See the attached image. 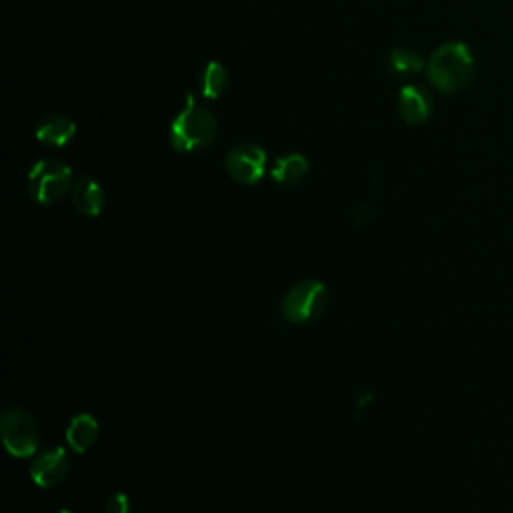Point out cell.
I'll return each instance as SVG.
<instances>
[{
    "label": "cell",
    "mask_w": 513,
    "mask_h": 513,
    "mask_svg": "<svg viewBox=\"0 0 513 513\" xmlns=\"http://www.w3.org/2000/svg\"><path fill=\"white\" fill-rule=\"evenodd\" d=\"M71 469V457L65 447H53L39 455L31 467V477L39 487L59 485Z\"/></svg>",
    "instance_id": "obj_7"
},
{
    "label": "cell",
    "mask_w": 513,
    "mask_h": 513,
    "mask_svg": "<svg viewBox=\"0 0 513 513\" xmlns=\"http://www.w3.org/2000/svg\"><path fill=\"white\" fill-rule=\"evenodd\" d=\"M227 173L241 185H257L267 173V153L259 145H237L225 157Z\"/></svg>",
    "instance_id": "obj_6"
},
{
    "label": "cell",
    "mask_w": 513,
    "mask_h": 513,
    "mask_svg": "<svg viewBox=\"0 0 513 513\" xmlns=\"http://www.w3.org/2000/svg\"><path fill=\"white\" fill-rule=\"evenodd\" d=\"M35 135L43 145L67 147L77 137V125L73 119H69L65 115L53 113L39 121Z\"/></svg>",
    "instance_id": "obj_9"
},
{
    "label": "cell",
    "mask_w": 513,
    "mask_h": 513,
    "mask_svg": "<svg viewBox=\"0 0 513 513\" xmlns=\"http://www.w3.org/2000/svg\"><path fill=\"white\" fill-rule=\"evenodd\" d=\"M229 85V73L227 69L217 63V61H211L205 65V69L201 71L199 75V91L205 99H219L225 89Z\"/></svg>",
    "instance_id": "obj_14"
},
{
    "label": "cell",
    "mask_w": 513,
    "mask_h": 513,
    "mask_svg": "<svg viewBox=\"0 0 513 513\" xmlns=\"http://www.w3.org/2000/svg\"><path fill=\"white\" fill-rule=\"evenodd\" d=\"M99 439V421L93 415H77L67 429V443L77 453H87Z\"/></svg>",
    "instance_id": "obj_12"
},
{
    "label": "cell",
    "mask_w": 513,
    "mask_h": 513,
    "mask_svg": "<svg viewBox=\"0 0 513 513\" xmlns=\"http://www.w3.org/2000/svg\"><path fill=\"white\" fill-rule=\"evenodd\" d=\"M105 511L107 513H131V501L125 493H115L107 499Z\"/></svg>",
    "instance_id": "obj_15"
},
{
    "label": "cell",
    "mask_w": 513,
    "mask_h": 513,
    "mask_svg": "<svg viewBox=\"0 0 513 513\" xmlns=\"http://www.w3.org/2000/svg\"><path fill=\"white\" fill-rule=\"evenodd\" d=\"M425 65L427 63H423V59L409 49H395L387 57V69L397 79H411L419 75L425 69Z\"/></svg>",
    "instance_id": "obj_13"
},
{
    "label": "cell",
    "mask_w": 513,
    "mask_h": 513,
    "mask_svg": "<svg viewBox=\"0 0 513 513\" xmlns=\"http://www.w3.org/2000/svg\"><path fill=\"white\" fill-rule=\"evenodd\" d=\"M329 305V291L321 281H301L283 299V317L291 323H311Z\"/></svg>",
    "instance_id": "obj_4"
},
{
    "label": "cell",
    "mask_w": 513,
    "mask_h": 513,
    "mask_svg": "<svg viewBox=\"0 0 513 513\" xmlns=\"http://www.w3.org/2000/svg\"><path fill=\"white\" fill-rule=\"evenodd\" d=\"M107 203L105 189L99 181L91 177H81L73 185V205L87 217H97L103 213Z\"/></svg>",
    "instance_id": "obj_10"
},
{
    "label": "cell",
    "mask_w": 513,
    "mask_h": 513,
    "mask_svg": "<svg viewBox=\"0 0 513 513\" xmlns=\"http://www.w3.org/2000/svg\"><path fill=\"white\" fill-rule=\"evenodd\" d=\"M5 447L15 457H31L39 449V425L23 409H5L0 417Z\"/></svg>",
    "instance_id": "obj_5"
},
{
    "label": "cell",
    "mask_w": 513,
    "mask_h": 513,
    "mask_svg": "<svg viewBox=\"0 0 513 513\" xmlns=\"http://www.w3.org/2000/svg\"><path fill=\"white\" fill-rule=\"evenodd\" d=\"M373 217H375V207H373V203H369V201L359 203V205L353 209V213H351V219H353V223H357V225H365V223H369Z\"/></svg>",
    "instance_id": "obj_16"
},
{
    "label": "cell",
    "mask_w": 513,
    "mask_h": 513,
    "mask_svg": "<svg viewBox=\"0 0 513 513\" xmlns=\"http://www.w3.org/2000/svg\"><path fill=\"white\" fill-rule=\"evenodd\" d=\"M57 513H73V511H69V509H59Z\"/></svg>",
    "instance_id": "obj_17"
},
{
    "label": "cell",
    "mask_w": 513,
    "mask_h": 513,
    "mask_svg": "<svg viewBox=\"0 0 513 513\" xmlns=\"http://www.w3.org/2000/svg\"><path fill=\"white\" fill-rule=\"evenodd\" d=\"M427 81L443 95L465 91L475 77V57L461 41L443 43L425 65Z\"/></svg>",
    "instance_id": "obj_1"
},
{
    "label": "cell",
    "mask_w": 513,
    "mask_h": 513,
    "mask_svg": "<svg viewBox=\"0 0 513 513\" xmlns=\"http://www.w3.org/2000/svg\"><path fill=\"white\" fill-rule=\"evenodd\" d=\"M309 173L307 157L299 153H289L279 157L271 167V177L281 187H297Z\"/></svg>",
    "instance_id": "obj_11"
},
{
    "label": "cell",
    "mask_w": 513,
    "mask_h": 513,
    "mask_svg": "<svg viewBox=\"0 0 513 513\" xmlns=\"http://www.w3.org/2000/svg\"><path fill=\"white\" fill-rule=\"evenodd\" d=\"M397 109L407 125H421L433 113V99L425 87L411 83L399 91Z\"/></svg>",
    "instance_id": "obj_8"
},
{
    "label": "cell",
    "mask_w": 513,
    "mask_h": 513,
    "mask_svg": "<svg viewBox=\"0 0 513 513\" xmlns=\"http://www.w3.org/2000/svg\"><path fill=\"white\" fill-rule=\"evenodd\" d=\"M73 185V169L59 159L37 161L27 177L29 193L39 205L59 203Z\"/></svg>",
    "instance_id": "obj_3"
},
{
    "label": "cell",
    "mask_w": 513,
    "mask_h": 513,
    "mask_svg": "<svg viewBox=\"0 0 513 513\" xmlns=\"http://www.w3.org/2000/svg\"><path fill=\"white\" fill-rule=\"evenodd\" d=\"M219 135V121L211 109L189 97L185 109L173 119L169 143L177 153H197L213 145Z\"/></svg>",
    "instance_id": "obj_2"
}]
</instances>
